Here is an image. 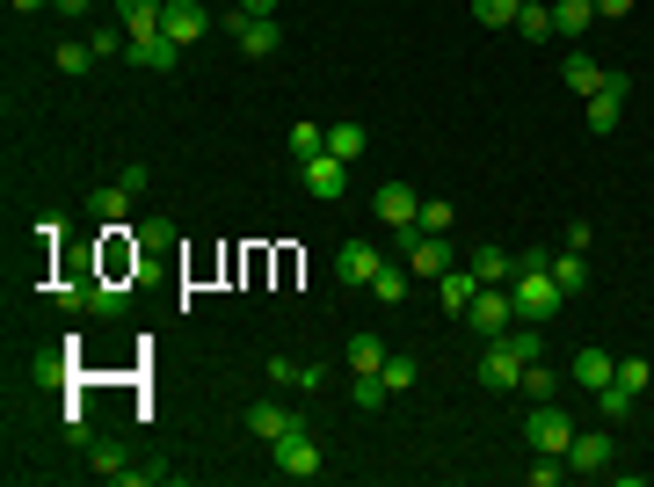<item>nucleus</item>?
<instances>
[{
    "mask_svg": "<svg viewBox=\"0 0 654 487\" xmlns=\"http://www.w3.org/2000/svg\"><path fill=\"white\" fill-rule=\"evenodd\" d=\"M509 298H517V320H538V328H546V320L560 314V306H568V292L552 284V262H546V247L517 262V277H509Z\"/></svg>",
    "mask_w": 654,
    "mask_h": 487,
    "instance_id": "f257e3e1",
    "label": "nucleus"
},
{
    "mask_svg": "<svg viewBox=\"0 0 654 487\" xmlns=\"http://www.w3.org/2000/svg\"><path fill=\"white\" fill-rule=\"evenodd\" d=\"M465 328L481 335V342H502V335L517 328V298H509V284H481L473 306H465Z\"/></svg>",
    "mask_w": 654,
    "mask_h": 487,
    "instance_id": "f03ea898",
    "label": "nucleus"
},
{
    "mask_svg": "<svg viewBox=\"0 0 654 487\" xmlns=\"http://www.w3.org/2000/svg\"><path fill=\"white\" fill-rule=\"evenodd\" d=\"M524 444H531V452H546V458H568L574 415H568V407H552V401H531V415H524Z\"/></svg>",
    "mask_w": 654,
    "mask_h": 487,
    "instance_id": "7ed1b4c3",
    "label": "nucleus"
},
{
    "mask_svg": "<svg viewBox=\"0 0 654 487\" xmlns=\"http://www.w3.org/2000/svg\"><path fill=\"white\" fill-rule=\"evenodd\" d=\"M400 262H408L414 284H436L451 262H458V247H451V233H408V241H400Z\"/></svg>",
    "mask_w": 654,
    "mask_h": 487,
    "instance_id": "20e7f679",
    "label": "nucleus"
},
{
    "mask_svg": "<svg viewBox=\"0 0 654 487\" xmlns=\"http://www.w3.org/2000/svg\"><path fill=\"white\" fill-rule=\"evenodd\" d=\"M371 211H379V226L400 233V241H408V233H422V197H414L408 182H386V190L371 197Z\"/></svg>",
    "mask_w": 654,
    "mask_h": 487,
    "instance_id": "39448f33",
    "label": "nucleus"
},
{
    "mask_svg": "<svg viewBox=\"0 0 654 487\" xmlns=\"http://www.w3.org/2000/svg\"><path fill=\"white\" fill-rule=\"evenodd\" d=\"M225 36L241 44V59H276V44H284V30H276V15H225Z\"/></svg>",
    "mask_w": 654,
    "mask_h": 487,
    "instance_id": "423d86ee",
    "label": "nucleus"
},
{
    "mask_svg": "<svg viewBox=\"0 0 654 487\" xmlns=\"http://www.w3.org/2000/svg\"><path fill=\"white\" fill-rule=\"evenodd\" d=\"M379 269H386V255L371 241H342V247H335V284H342V292H371Z\"/></svg>",
    "mask_w": 654,
    "mask_h": 487,
    "instance_id": "0eeeda50",
    "label": "nucleus"
},
{
    "mask_svg": "<svg viewBox=\"0 0 654 487\" xmlns=\"http://www.w3.org/2000/svg\"><path fill=\"white\" fill-rule=\"evenodd\" d=\"M625 103H633V81H625V73H611V81H603V95H589V131H597V139H611V131L625 124Z\"/></svg>",
    "mask_w": 654,
    "mask_h": 487,
    "instance_id": "6e6552de",
    "label": "nucleus"
},
{
    "mask_svg": "<svg viewBox=\"0 0 654 487\" xmlns=\"http://www.w3.org/2000/svg\"><path fill=\"white\" fill-rule=\"evenodd\" d=\"M270 452H276V473H284V480H313V473H320V444L306 436V422H298L292 436H276Z\"/></svg>",
    "mask_w": 654,
    "mask_h": 487,
    "instance_id": "1a4fd4ad",
    "label": "nucleus"
},
{
    "mask_svg": "<svg viewBox=\"0 0 654 487\" xmlns=\"http://www.w3.org/2000/svg\"><path fill=\"white\" fill-rule=\"evenodd\" d=\"M160 36H175L182 52H197L211 36V8H197V0H168V15H160Z\"/></svg>",
    "mask_w": 654,
    "mask_h": 487,
    "instance_id": "9d476101",
    "label": "nucleus"
},
{
    "mask_svg": "<svg viewBox=\"0 0 654 487\" xmlns=\"http://www.w3.org/2000/svg\"><path fill=\"white\" fill-rule=\"evenodd\" d=\"M611 458H619V444H611L603 430H574V444H568V473H589V480H597V473H611Z\"/></svg>",
    "mask_w": 654,
    "mask_h": 487,
    "instance_id": "9b49d317",
    "label": "nucleus"
},
{
    "mask_svg": "<svg viewBox=\"0 0 654 487\" xmlns=\"http://www.w3.org/2000/svg\"><path fill=\"white\" fill-rule=\"evenodd\" d=\"M517 379H524V357H517V349L481 342V385H487V393H517Z\"/></svg>",
    "mask_w": 654,
    "mask_h": 487,
    "instance_id": "f8f14e48",
    "label": "nucleus"
},
{
    "mask_svg": "<svg viewBox=\"0 0 654 487\" xmlns=\"http://www.w3.org/2000/svg\"><path fill=\"white\" fill-rule=\"evenodd\" d=\"M298 174H306V197H320V204H335L349 190V160H335V153H313Z\"/></svg>",
    "mask_w": 654,
    "mask_h": 487,
    "instance_id": "ddd939ff",
    "label": "nucleus"
},
{
    "mask_svg": "<svg viewBox=\"0 0 654 487\" xmlns=\"http://www.w3.org/2000/svg\"><path fill=\"white\" fill-rule=\"evenodd\" d=\"M430 292H436V306H444V314H458V320H465V306H473V292H481V277H473L465 262H451L444 277L430 284Z\"/></svg>",
    "mask_w": 654,
    "mask_h": 487,
    "instance_id": "4468645a",
    "label": "nucleus"
},
{
    "mask_svg": "<svg viewBox=\"0 0 654 487\" xmlns=\"http://www.w3.org/2000/svg\"><path fill=\"white\" fill-rule=\"evenodd\" d=\"M87 473H95V480H124V487H131L138 480V458L124 452V444H103V436H95V444H87Z\"/></svg>",
    "mask_w": 654,
    "mask_h": 487,
    "instance_id": "2eb2a0df",
    "label": "nucleus"
},
{
    "mask_svg": "<svg viewBox=\"0 0 654 487\" xmlns=\"http://www.w3.org/2000/svg\"><path fill=\"white\" fill-rule=\"evenodd\" d=\"M574 385H589V393H603V385L619 379V357H611V349H574Z\"/></svg>",
    "mask_w": 654,
    "mask_h": 487,
    "instance_id": "dca6fc26",
    "label": "nucleus"
},
{
    "mask_svg": "<svg viewBox=\"0 0 654 487\" xmlns=\"http://www.w3.org/2000/svg\"><path fill=\"white\" fill-rule=\"evenodd\" d=\"M182 59H190V52H182L175 36H138V44H131V66H146V73H175Z\"/></svg>",
    "mask_w": 654,
    "mask_h": 487,
    "instance_id": "f3484780",
    "label": "nucleus"
},
{
    "mask_svg": "<svg viewBox=\"0 0 654 487\" xmlns=\"http://www.w3.org/2000/svg\"><path fill=\"white\" fill-rule=\"evenodd\" d=\"M560 81H568L574 95L589 103V95H603V81H611V66H597L589 52H574V59H560Z\"/></svg>",
    "mask_w": 654,
    "mask_h": 487,
    "instance_id": "a211bd4d",
    "label": "nucleus"
},
{
    "mask_svg": "<svg viewBox=\"0 0 654 487\" xmlns=\"http://www.w3.org/2000/svg\"><path fill=\"white\" fill-rule=\"evenodd\" d=\"M320 379H327V371L313 364V357H306V364H298V357H270V385H292V393H320Z\"/></svg>",
    "mask_w": 654,
    "mask_h": 487,
    "instance_id": "6ab92c4d",
    "label": "nucleus"
},
{
    "mask_svg": "<svg viewBox=\"0 0 654 487\" xmlns=\"http://www.w3.org/2000/svg\"><path fill=\"white\" fill-rule=\"evenodd\" d=\"M160 15H168V0H117V22L131 30V44L138 36H160Z\"/></svg>",
    "mask_w": 654,
    "mask_h": 487,
    "instance_id": "aec40b11",
    "label": "nucleus"
},
{
    "mask_svg": "<svg viewBox=\"0 0 654 487\" xmlns=\"http://www.w3.org/2000/svg\"><path fill=\"white\" fill-rule=\"evenodd\" d=\"M292 430H298V415H292V407H276V401L247 407V436H262V444H276V436H292Z\"/></svg>",
    "mask_w": 654,
    "mask_h": 487,
    "instance_id": "412c9836",
    "label": "nucleus"
},
{
    "mask_svg": "<svg viewBox=\"0 0 654 487\" xmlns=\"http://www.w3.org/2000/svg\"><path fill=\"white\" fill-rule=\"evenodd\" d=\"M517 262H524V255H509V247H473V262H465V269H473L481 284H509V277H517Z\"/></svg>",
    "mask_w": 654,
    "mask_h": 487,
    "instance_id": "4be33fe9",
    "label": "nucleus"
},
{
    "mask_svg": "<svg viewBox=\"0 0 654 487\" xmlns=\"http://www.w3.org/2000/svg\"><path fill=\"white\" fill-rule=\"evenodd\" d=\"M552 284H560V292H589V255L582 247H552Z\"/></svg>",
    "mask_w": 654,
    "mask_h": 487,
    "instance_id": "5701e85b",
    "label": "nucleus"
},
{
    "mask_svg": "<svg viewBox=\"0 0 654 487\" xmlns=\"http://www.w3.org/2000/svg\"><path fill=\"white\" fill-rule=\"evenodd\" d=\"M87 211H95L103 226H124V211H131V190H124V182H95V190H87Z\"/></svg>",
    "mask_w": 654,
    "mask_h": 487,
    "instance_id": "b1692460",
    "label": "nucleus"
},
{
    "mask_svg": "<svg viewBox=\"0 0 654 487\" xmlns=\"http://www.w3.org/2000/svg\"><path fill=\"white\" fill-rule=\"evenodd\" d=\"M589 22H597V0H552V36H568V44H574Z\"/></svg>",
    "mask_w": 654,
    "mask_h": 487,
    "instance_id": "393cba45",
    "label": "nucleus"
},
{
    "mask_svg": "<svg viewBox=\"0 0 654 487\" xmlns=\"http://www.w3.org/2000/svg\"><path fill=\"white\" fill-rule=\"evenodd\" d=\"M386 357H393V349H386L379 335H349V371H357V379H371V371H386Z\"/></svg>",
    "mask_w": 654,
    "mask_h": 487,
    "instance_id": "a878e982",
    "label": "nucleus"
},
{
    "mask_svg": "<svg viewBox=\"0 0 654 487\" xmlns=\"http://www.w3.org/2000/svg\"><path fill=\"white\" fill-rule=\"evenodd\" d=\"M414 292V277H408V262H386L379 277H371V298H379V306H400V298Z\"/></svg>",
    "mask_w": 654,
    "mask_h": 487,
    "instance_id": "bb28decb",
    "label": "nucleus"
},
{
    "mask_svg": "<svg viewBox=\"0 0 654 487\" xmlns=\"http://www.w3.org/2000/svg\"><path fill=\"white\" fill-rule=\"evenodd\" d=\"M52 66L66 73V81H81V73H95V52H87V36H66V44L52 52Z\"/></svg>",
    "mask_w": 654,
    "mask_h": 487,
    "instance_id": "cd10ccee",
    "label": "nucleus"
},
{
    "mask_svg": "<svg viewBox=\"0 0 654 487\" xmlns=\"http://www.w3.org/2000/svg\"><path fill=\"white\" fill-rule=\"evenodd\" d=\"M313 153H327V124H313V117H298L292 124V160H298V168H306V160Z\"/></svg>",
    "mask_w": 654,
    "mask_h": 487,
    "instance_id": "c85d7f7f",
    "label": "nucleus"
},
{
    "mask_svg": "<svg viewBox=\"0 0 654 487\" xmlns=\"http://www.w3.org/2000/svg\"><path fill=\"white\" fill-rule=\"evenodd\" d=\"M87 52H95V59L131 52V30H124V22H95V30H87Z\"/></svg>",
    "mask_w": 654,
    "mask_h": 487,
    "instance_id": "c756f323",
    "label": "nucleus"
},
{
    "mask_svg": "<svg viewBox=\"0 0 654 487\" xmlns=\"http://www.w3.org/2000/svg\"><path fill=\"white\" fill-rule=\"evenodd\" d=\"M327 153L357 168V160H363V124H327Z\"/></svg>",
    "mask_w": 654,
    "mask_h": 487,
    "instance_id": "7c9ffc66",
    "label": "nucleus"
},
{
    "mask_svg": "<svg viewBox=\"0 0 654 487\" xmlns=\"http://www.w3.org/2000/svg\"><path fill=\"white\" fill-rule=\"evenodd\" d=\"M517 8L524 0H473V22L481 30H517Z\"/></svg>",
    "mask_w": 654,
    "mask_h": 487,
    "instance_id": "2f4dec72",
    "label": "nucleus"
},
{
    "mask_svg": "<svg viewBox=\"0 0 654 487\" xmlns=\"http://www.w3.org/2000/svg\"><path fill=\"white\" fill-rule=\"evenodd\" d=\"M597 407H603V422H625V415L640 407V393H633V385H619V379H611V385L597 393Z\"/></svg>",
    "mask_w": 654,
    "mask_h": 487,
    "instance_id": "473e14b6",
    "label": "nucleus"
},
{
    "mask_svg": "<svg viewBox=\"0 0 654 487\" xmlns=\"http://www.w3.org/2000/svg\"><path fill=\"white\" fill-rule=\"evenodd\" d=\"M517 30L531 36V44H546V36H552V8H546V0H524V8H517Z\"/></svg>",
    "mask_w": 654,
    "mask_h": 487,
    "instance_id": "72a5a7b5",
    "label": "nucleus"
},
{
    "mask_svg": "<svg viewBox=\"0 0 654 487\" xmlns=\"http://www.w3.org/2000/svg\"><path fill=\"white\" fill-rule=\"evenodd\" d=\"M552 385H560V379H552V371L531 357V364H524V379H517V393H524V401H552Z\"/></svg>",
    "mask_w": 654,
    "mask_h": 487,
    "instance_id": "f704fd0d",
    "label": "nucleus"
},
{
    "mask_svg": "<svg viewBox=\"0 0 654 487\" xmlns=\"http://www.w3.org/2000/svg\"><path fill=\"white\" fill-rule=\"evenodd\" d=\"M87 314L117 320V314H124V284H87Z\"/></svg>",
    "mask_w": 654,
    "mask_h": 487,
    "instance_id": "c9c22d12",
    "label": "nucleus"
},
{
    "mask_svg": "<svg viewBox=\"0 0 654 487\" xmlns=\"http://www.w3.org/2000/svg\"><path fill=\"white\" fill-rule=\"evenodd\" d=\"M451 226H458V204L430 197V204H422V233H451Z\"/></svg>",
    "mask_w": 654,
    "mask_h": 487,
    "instance_id": "e433bc0d",
    "label": "nucleus"
},
{
    "mask_svg": "<svg viewBox=\"0 0 654 487\" xmlns=\"http://www.w3.org/2000/svg\"><path fill=\"white\" fill-rule=\"evenodd\" d=\"M379 379H386V393H408V385H414V357H400V349H393Z\"/></svg>",
    "mask_w": 654,
    "mask_h": 487,
    "instance_id": "4c0bfd02",
    "label": "nucleus"
},
{
    "mask_svg": "<svg viewBox=\"0 0 654 487\" xmlns=\"http://www.w3.org/2000/svg\"><path fill=\"white\" fill-rule=\"evenodd\" d=\"M619 385L647 393V385H654V364H647V357H619Z\"/></svg>",
    "mask_w": 654,
    "mask_h": 487,
    "instance_id": "58836bf2",
    "label": "nucleus"
},
{
    "mask_svg": "<svg viewBox=\"0 0 654 487\" xmlns=\"http://www.w3.org/2000/svg\"><path fill=\"white\" fill-rule=\"evenodd\" d=\"M349 401H357V407H386L393 393H386V379L371 371V379H357V385H349Z\"/></svg>",
    "mask_w": 654,
    "mask_h": 487,
    "instance_id": "ea45409f",
    "label": "nucleus"
},
{
    "mask_svg": "<svg viewBox=\"0 0 654 487\" xmlns=\"http://www.w3.org/2000/svg\"><path fill=\"white\" fill-rule=\"evenodd\" d=\"M52 306H59V314H87V284H59Z\"/></svg>",
    "mask_w": 654,
    "mask_h": 487,
    "instance_id": "a19ab883",
    "label": "nucleus"
},
{
    "mask_svg": "<svg viewBox=\"0 0 654 487\" xmlns=\"http://www.w3.org/2000/svg\"><path fill=\"white\" fill-rule=\"evenodd\" d=\"M59 379H66V357H36L30 364V385H59Z\"/></svg>",
    "mask_w": 654,
    "mask_h": 487,
    "instance_id": "79ce46f5",
    "label": "nucleus"
},
{
    "mask_svg": "<svg viewBox=\"0 0 654 487\" xmlns=\"http://www.w3.org/2000/svg\"><path fill=\"white\" fill-rule=\"evenodd\" d=\"M560 480H568V466H560V458H546V452H538V466H531V487H560Z\"/></svg>",
    "mask_w": 654,
    "mask_h": 487,
    "instance_id": "37998d69",
    "label": "nucleus"
},
{
    "mask_svg": "<svg viewBox=\"0 0 654 487\" xmlns=\"http://www.w3.org/2000/svg\"><path fill=\"white\" fill-rule=\"evenodd\" d=\"M52 8H59V15H66V22H87V15H95V8H103V0H52Z\"/></svg>",
    "mask_w": 654,
    "mask_h": 487,
    "instance_id": "c03bdc74",
    "label": "nucleus"
},
{
    "mask_svg": "<svg viewBox=\"0 0 654 487\" xmlns=\"http://www.w3.org/2000/svg\"><path fill=\"white\" fill-rule=\"evenodd\" d=\"M589 241H597V226H582V219H574L568 233H560V247H582V255H589Z\"/></svg>",
    "mask_w": 654,
    "mask_h": 487,
    "instance_id": "a18cd8bd",
    "label": "nucleus"
},
{
    "mask_svg": "<svg viewBox=\"0 0 654 487\" xmlns=\"http://www.w3.org/2000/svg\"><path fill=\"white\" fill-rule=\"evenodd\" d=\"M597 15H611V22H619V15H633V0H597Z\"/></svg>",
    "mask_w": 654,
    "mask_h": 487,
    "instance_id": "49530a36",
    "label": "nucleus"
},
{
    "mask_svg": "<svg viewBox=\"0 0 654 487\" xmlns=\"http://www.w3.org/2000/svg\"><path fill=\"white\" fill-rule=\"evenodd\" d=\"M241 15H276V0H241Z\"/></svg>",
    "mask_w": 654,
    "mask_h": 487,
    "instance_id": "de8ad7c7",
    "label": "nucleus"
},
{
    "mask_svg": "<svg viewBox=\"0 0 654 487\" xmlns=\"http://www.w3.org/2000/svg\"><path fill=\"white\" fill-rule=\"evenodd\" d=\"M36 8H52V0H15V15H36Z\"/></svg>",
    "mask_w": 654,
    "mask_h": 487,
    "instance_id": "09e8293b",
    "label": "nucleus"
}]
</instances>
